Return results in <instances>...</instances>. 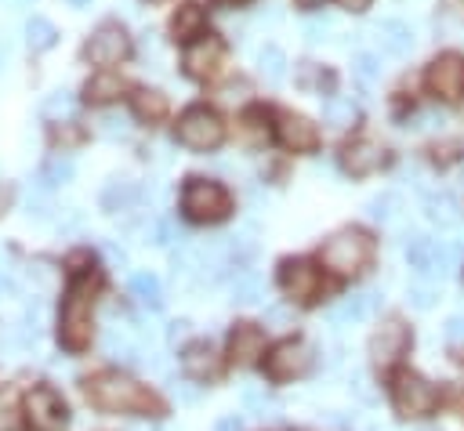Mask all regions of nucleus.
<instances>
[{"instance_id":"obj_3","label":"nucleus","mask_w":464,"mask_h":431,"mask_svg":"<svg viewBox=\"0 0 464 431\" xmlns=\"http://www.w3.org/2000/svg\"><path fill=\"white\" fill-rule=\"evenodd\" d=\"M178 210H181V217L188 225H221V221L232 217L236 199H232L225 181L203 177V174H188L181 181V192H178Z\"/></svg>"},{"instance_id":"obj_14","label":"nucleus","mask_w":464,"mask_h":431,"mask_svg":"<svg viewBox=\"0 0 464 431\" xmlns=\"http://www.w3.org/2000/svg\"><path fill=\"white\" fill-rule=\"evenodd\" d=\"M388 163V148L370 138V134H352L341 141V152H337V167L348 174V177H366L373 170H381Z\"/></svg>"},{"instance_id":"obj_42","label":"nucleus","mask_w":464,"mask_h":431,"mask_svg":"<svg viewBox=\"0 0 464 431\" xmlns=\"http://www.w3.org/2000/svg\"><path fill=\"white\" fill-rule=\"evenodd\" d=\"M344 11H352V14H362L366 7H370V0H337Z\"/></svg>"},{"instance_id":"obj_30","label":"nucleus","mask_w":464,"mask_h":431,"mask_svg":"<svg viewBox=\"0 0 464 431\" xmlns=\"http://www.w3.org/2000/svg\"><path fill=\"white\" fill-rule=\"evenodd\" d=\"M243 409L254 417H276V402L257 388H243Z\"/></svg>"},{"instance_id":"obj_18","label":"nucleus","mask_w":464,"mask_h":431,"mask_svg":"<svg viewBox=\"0 0 464 431\" xmlns=\"http://www.w3.org/2000/svg\"><path fill=\"white\" fill-rule=\"evenodd\" d=\"M127 112L134 116V123L141 127H160L167 116H170V101L160 87H145V83H134V91L127 94Z\"/></svg>"},{"instance_id":"obj_39","label":"nucleus","mask_w":464,"mask_h":431,"mask_svg":"<svg viewBox=\"0 0 464 431\" xmlns=\"http://www.w3.org/2000/svg\"><path fill=\"white\" fill-rule=\"evenodd\" d=\"M11 203H14V185L11 181H0V217L11 210Z\"/></svg>"},{"instance_id":"obj_43","label":"nucleus","mask_w":464,"mask_h":431,"mask_svg":"<svg viewBox=\"0 0 464 431\" xmlns=\"http://www.w3.org/2000/svg\"><path fill=\"white\" fill-rule=\"evenodd\" d=\"M214 7H221V11H232V7H246L250 0H210Z\"/></svg>"},{"instance_id":"obj_31","label":"nucleus","mask_w":464,"mask_h":431,"mask_svg":"<svg viewBox=\"0 0 464 431\" xmlns=\"http://www.w3.org/2000/svg\"><path fill=\"white\" fill-rule=\"evenodd\" d=\"M130 290H134V297L138 301H145V304H152V308H160V283L152 279V275H134L130 279Z\"/></svg>"},{"instance_id":"obj_21","label":"nucleus","mask_w":464,"mask_h":431,"mask_svg":"<svg viewBox=\"0 0 464 431\" xmlns=\"http://www.w3.org/2000/svg\"><path fill=\"white\" fill-rule=\"evenodd\" d=\"M181 369L188 380H214L221 373V355L214 351L210 340H192L181 351Z\"/></svg>"},{"instance_id":"obj_9","label":"nucleus","mask_w":464,"mask_h":431,"mask_svg":"<svg viewBox=\"0 0 464 431\" xmlns=\"http://www.w3.org/2000/svg\"><path fill=\"white\" fill-rule=\"evenodd\" d=\"M406 261L417 272V279H439L460 261V246L442 243V239H428V235H413L406 243Z\"/></svg>"},{"instance_id":"obj_2","label":"nucleus","mask_w":464,"mask_h":431,"mask_svg":"<svg viewBox=\"0 0 464 431\" xmlns=\"http://www.w3.org/2000/svg\"><path fill=\"white\" fill-rule=\"evenodd\" d=\"M83 395H87V402H91L94 409H102V413L156 417V413L163 409L160 398H156L145 384H138L134 377H127V373H120V369H102V373L87 377V380H83Z\"/></svg>"},{"instance_id":"obj_8","label":"nucleus","mask_w":464,"mask_h":431,"mask_svg":"<svg viewBox=\"0 0 464 431\" xmlns=\"http://www.w3.org/2000/svg\"><path fill=\"white\" fill-rule=\"evenodd\" d=\"M261 369L268 380L283 384V380H294V377H304L312 369V344L304 337H283L279 344H272L261 359Z\"/></svg>"},{"instance_id":"obj_38","label":"nucleus","mask_w":464,"mask_h":431,"mask_svg":"<svg viewBox=\"0 0 464 431\" xmlns=\"http://www.w3.org/2000/svg\"><path fill=\"white\" fill-rule=\"evenodd\" d=\"M352 391H355V395H359L362 402H373V395H377V391L370 388V380H366V373H355V377H352Z\"/></svg>"},{"instance_id":"obj_37","label":"nucleus","mask_w":464,"mask_h":431,"mask_svg":"<svg viewBox=\"0 0 464 431\" xmlns=\"http://www.w3.org/2000/svg\"><path fill=\"white\" fill-rule=\"evenodd\" d=\"M170 395H174L178 402H185V406L199 402V388H196L192 380H170Z\"/></svg>"},{"instance_id":"obj_10","label":"nucleus","mask_w":464,"mask_h":431,"mask_svg":"<svg viewBox=\"0 0 464 431\" xmlns=\"http://www.w3.org/2000/svg\"><path fill=\"white\" fill-rule=\"evenodd\" d=\"M392 406H395L399 417H413V420H417V417L435 413V406H439V391H435V384L424 380L420 373L402 369V373L392 380Z\"/></svg>"},{"instance_id":"obj_45","label":"nucleus","mask_w":464,"mask_h":431,"mask_svg":"<svg viewBox=\"0 0 464 431\" xmlns=\"http://www.w3.org/2000/svg\"><path fill=\"white\" fill-rule=\"evenodd\" d=\"M130 431H160V427H156V424H134Z\"/></svg>"},{"instance_id":"obj_24","label":"nucleus","mask_w":464,"mask_h":431,"mask_svg":"<svg viewBox=\"0 0 464 431\" xmlns=\"http://www.w3.org/2000/svg\"><path fill=\"white\" fill-rule=\"evenodd\" d=\"M377 301H381V293H352V297H344L337 308H330V322H334V326L362 322V319L377 308Z\"/></svg>"},{"instance_id":"obj_23","label":"nucleus","mask_w":464,"mask_h":431,"mask_svg":"<svg viewBox=\"0 0 464 431\" xmlns=\"http://www.w3.org/2000/svg\"><path fill=\"white\" fill-rule=\"evenodd\" d=\"M272 127H276V109H272V105H261V101L243 105V112H239V130H243L246 141H254V145L268 141V138H272Z\"/></svg>"},{"instance_id":"obj_6","label":"nucleus","mask_w":464,"mask_h":431,"mask_svg":"<svg viewBox=\"0 0 464 431\" xmlns=\"http://www.w3.org/2000/svg\"><path fill=\"white\" fill-rule=\"evenodd\" d=\"M130 58H134V40H130L127 25L116 18H102L80 43V62L94 65V69H120Z\"/></svg>"},{"instance_id":"obj_32","label":"nucleus","mask_w":464,"mask_h":431,"mask_svg":"<svg viewBox=\"0 0 464 431\" xmlns=\"http://www.w3.org/2000/svg\"><path fill=\"white\" fill-rule=\"evenodd\" d=\"M399 206H402V203H399L395 192H381V196L370 199V217H373V221H388V217H395Z\"/></svg>"},{"instance_id":"obj_35","label":"nucleus","mask_w":464,"mask_h":431,"mask_svg":"<svg viewBox=\"0 0 464 431\" xmlns=\"http://www.w3.org/2000/svg\"><path fill=\"white\" fill-rule=\"evenodd\" d=\"M283 65H286V58H283L279 47H265L261 51V69L268 72V80H283Z\"/></svg>"},{"instance_id":"obj_25","label":"nucleus","mask_w":464,"mask_h":431,"mask_svg":"<svg viewBox=\"0 0 464 431\" xmlns=\"http://www.w3.org/2000/svg\"><path fill=\"white\" fill-rule=\"evenodd\" d=\"M377 40H381V47H384L388 54L402 58V54L413 47V29H410L406 22L388 18V22H381V25H377Z\"/></svg>"},{"instance_id":"obj_40","label":"nucleus","mask_w":464,"mask_h":431,"mask_svg":"<svg viewBox=\"0 0 464 431\" xmlns=\"http://www.w3.org/2000/svg\"><path fill=\"white\" fill-rule=\"evenodd\" d=\"M457 148H464V141H442V156H435V159H439V163H453V159L460 156Z\"/></svg>"},{"instance_id":"obj_16","label":"nucleus","mask_w":464,"mask_h":431,"mask_svg":"<svg viewBox=\"0 0 464 431\" xmlns=\"http://www.w3.org/2000/svg\"><path fill=\"white\" fill-rule=\"evenodd\" d=\"M130 91H134V83L120 69H94L80 83V101L87 109H105V105H116L120 98H127Z\"/></svg>"},{"instance_id":"obj_47","label":"nucleus","mask_w":464,"mask_h":431,"mask_svg":"<svg viewBox=\"0 0 464 431\" xmlns=\"http://www.w3.org/2000/svg\"><path fill=\"white\" fill-rule=\"evenodd\" d=\"M457 4H464V0H457Z\"/></svg>"},{"instance_id":"obj_28","label":"nucleus","mask_w":464,"mask_h":431,"mask_svg":"<svg viewBox=\"0 0 464 431\" xmlns=\"http://www.w3.org/2000/svg\"><path fill=\"white\" fill-rule=\"evenodd\" d=\"M406 297H410V304H413V308H420V311H424V308H431V304L439 301V286H435L431 279H413V283L406 286Z\"/></svg>"},{"instance_id":"obj_4","label":"nucleus","mask_w":464,"mask_h":431,"mask_svg":"<svg viewBox=\"0 0 464 431\" xmlns=\"http://www.w3.org/2000/svg\"><path fill=\"white\" fill-rule=\"evenodd\" d=\"M373 235L359 225H348V228H337L334 235H326V243L319 246V264L334 275H359L362 268H370L373 261Z\"/></svg>"},{"instance_id":"obj_41","label":"nucleus","mask_w":464,"mask_h":431,"mask_svg":"<svg viewBox=\"0 0 464 431\" xmlns=\"http://www.w3.org/2000/svg\"><path fill=\"white\" fill-rule=\"evenodd\" d=\"M214 431H243V420H239L236 413H225V417L214 424Z\"/></svg>"},{"instance_id":"obj_19","label":"nucleus","mask_w":464,"mask_h":431,"mask_svg":"<svg viewBox=\"0 0 464 431\" xmlns=\"http://www.w3.org/2000/svg\"><path fill=\"white\" fill-rule=\"evenodd\" d=\"M167 33L174 43L188 47L192 40H199L207 33V7L199 0H181L167 18Z\"/></svg>"},{"instance_id":"obj_5","label":"nucleus","mask_w":464,"mask_h":431,"mask_svg":"<svg viewBox=\"0 0 464 431\" xmlns=\"http://www.w3.org/2000/svg\"><path fill=\"white\" fill-rule=\"evenodd\" d=\"M225 134H228L225 116L207 101L185 105L174 120V141L185 145L188 152H214L225 145Z\"/></svg>"},{"instance_id":"obj_11","label":"nucleus","mask_w":464,"mask_h":431,"mask_svg":"<svg viewBox=\"0 0 464 431\" xmlns=\"http://www.w3.org/2000/svg\"><path fill=\"white\" fill-rule=\"evenodd\" d=\"M272 141H279L286 152L312 156V152H319V145H323V130H319V123H312L304 112H294V109H276Z\"/></svg>"},{"instance_id":"obj_22","label":"nucleus","mask_w":464,"mask_h":431,"mask_svg":"<svg viewBox=\"0 0 464 431\" xmlns=\"http://www.w3.org/2000/svg\"><path fill=\"white\" fill-rule=\"evenodd\" d=\"M44 141H47V152H76L91 141V130L80 120H47Z\"/></svg>"},{"instance_id":"obj_1","label":"nucleus","mask_w":464,"mask_h":431,"mask_svg":"<svg viewBox=\"0 0 464 431\" xmlns=\"http://www.w3.org/2000/svg\"><path fill=\"white\" fill-rule=\"evenodd\" d=\"M102 290V264L98 257L80 246L65 257V290H62V304H58V326L54 337L65 351L80 355L91 348L94 337V301Z\"/></svg>"},{"instance_id":"obj_7","label":"nucleus","mask_w":464,"mask_h":431,"mask_svg":"<svg viewBox=\"0 0 464 431\" xmlns=\"http://www.w3.org/2000/svg\"><path fill=\"white\" fill-rule=\"evenodd\" d=\"M225 58H228V43L221 33L207 29L199 40H192L188 47H181V72L196 83H210L221 76L225 69Z\"/></svg>"},{"instance_id":"obj_44","label":"nucleus","mask_w":464,"mask_h":431,"mask_svg":"<svg viewBox=\"0 0 464 431\" xmlns=\"http://www.w3.org/2000/svg\"><path fill=\"white\" fill-rule=\"evenodd\" d=\"M294 4H297L301 11H315V7H323L326 0H294Z\"/></svg>"},{"instance_id":"obj_36","label":"nucleus","mask_w":464,"mask_h":431,"mask_svg":"<svg viewBox=\"0 0 464 431\" xmlns=\"http://www.w3.org/2000/svg\"><path fill=\"white\" fill-rule=\"evenodd\" d=\"M355 76H359L362 83H373V80L381 76L377 58H373V54H359V58H355Z\"/></svg>"},{"instance_id":"obj_33","label":"nucleus","mask_w":464,"mask_h":431,"mask_svg":"<svg viewBox=\"0 0 464 431\" xmlns=\"http://www.w3.org/2000/svg\"><path fill=\"white\" fill-rule=\"evenodd\" d=\"M54 36H58V33H54V25H51L47 18H33V22H29V43H33L36 51L51 47V43H54Z\"/></svg>"},{"instance_id":"obj_20","label":"nucleus","mask_w":464,"mask_h":431,"mask_svg":"<svg viewBox=\"0 0 464 431\" xmlns=\"http://www.w3.org/2000/svg\"><path fill=\"white\" fill-rule=\"evenodd\" d=\"M228 359L236 366H254L265 359V330L257 322H236L228 330Z\"/></svg>"},{"instance_id":"obj_46","label":"nucleus","mask_w":464,"mask_h":431,"mask_svg":"<svg viewBox=\"0 0 464 431\" xmlns=\"http://www.w3.org/2000/svg\"><path fill=\"white\" fill-rule=\"evenodd\" d=\"M145 4H163V0H145Z\"/></svg>"},{"instance_id":"obj_17","label":"nucleus","mask_w":464,"mask_h":431,"mask_svg":"<svg viewBox=\"0 0 464 431\" xmlns=\"http://www.w3.org/2000/svg\"><path fill=\"white\" fill-rule=\"evenodd\" d=\"M410 326L402 322V319H388V322H381L377 330H373V337H370V359H373V366H381V369H392L402 355H406V348H410Z\"/></svg>"},{"instance_id":"obj_34","label":"nucleus","mask_w":464,"mask_h":431,"mask_svg":"<svg viewBox=\"0 0 464 431\" xmlns=\"http://www.w3.org/2000/svg\"><path fill=\"white\" fill-rule=\"evenodd\" d=\"M442 344L453 348V351H464V315H453V319L442 326Z\"/></svg>"},{"instance_id":"obj_27","label":"nucleus","mask_w":464,"mask_h":431,"mask_svg":"<svg viewBox=\"0 0 464 431\" xmlns=\"http://www.w3.org/2000/svg\"><path fill=\"white\" fill-rule=\"evenodd\" d=\"M257 297H261V279L250 275V272H239V275L232 279V301H239V304H254Z\"/></svg>"},{"instance_id":"obj_29","label":"nucleus","mask_w":464,"mask_h":431,"mask_svg":"<svg viewBox=\"0 0 464 431\" xmlns=\"http://www.w3.org/2000/svg\"><path fill=\"white\" fill-rule=\"evenodd\" d=\"M323 116H326V123H330V127H348V123L355 120V105H352V101H344V98H326Z\"/></svg>"},{"instance_id":"obj_12","label":"nucleus","mask_w":464,"mask_h":431,"mask_svg":"<svg viewBox=\"0 0 464 431\" xmlns=\"http://www.w3.org/2000/svg\"><path fill=\"white\" fill-rule=\"evenodd\" d=\"M276 283L290 301L312 304L323 290V272L312 257H283L279 268H276Z\"/></svg>"},{"instance_id":"obj_13","label":"nucleus","mask_w":464,"mask_h":431,"mask_svg":"<svg viewBox=\"0 0 464 431\" xmlns=\"http://www.w3.org/2000/svg\"><path fill=\"white\" fill-rule=\"evenodd\" d=\"M424 83L428 91L446 101V105H460L464 101V54L457 51H442L428 62V72H424Z\"/></svg>"},{"instance_id":"obj_15","label":"nucleus","mask_w":464,"mask_h":431,"mask_svg":"<svg viewBox=\"0 0 464 431\" xmlns=\"http://www.w3.org/2000/svg\"><path fill=\"white\" fill-rule=\"evenodd\" d=\"M25 424L33 431H62L69 424V406L51 384H36L25 395Z\"/></svg>"},{"instance_id":"obj_26","label":"nucleus","mask_w":464,"mask_h":431,"mask_svg":"<svg viewBox=\"0 0 464 431\" xmlns=\"http://www.w3.org/2000/svg\"><path fill=\"white\" fill-rule=\"evenodd\" d=\"M424 214H428L431 221H439V225H453V221L460 217V203H457L450 192H439V196H428V199H424Z\"/></svg>"}]
</instances>
